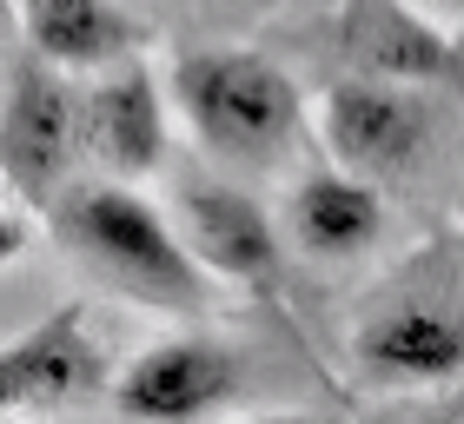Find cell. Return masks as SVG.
<instances>
[{
  "label": "cell",
  "mask_w": 464,
  "mask_h": 424,
  "mask_svg": "<svg viewBox=\"0 0 464 424\" xmlns=\"http://www.w3.org/2000/svg\"><path fill=\"white\" fill-rule=\"evenodd\" d=\"M179 246L193 252V265H213L219 279H239V285H266L279 272V232L232 186H186Z\"/></svg>",
  "instance_id": "cell-4"
},
{
  "label": "cell",
  "mask_w": 464,
  "mask_h": 424,
  "mask_svg": "<svg viewBox=\"0 0 464 424\" xmlns=\"http://www.w3.org/2000/svg\"><path fill=\"white\" fill-rule=\"evenodd\" d=\"M100 371V352L80 332V312H53L40 332L14 338L0 352V411H27V405H60V398L87 391Z\"/></svg>",
  "instance_id": "cell-8"
},
{
  "label": "cell",
  "mask_w": 464,
  "mask_h": 424,
  "mask_svg": "<svg viewBox=\"0 0 464 424\" xmlns=\"http://www.w3.org/2000/svg\"><path fill=\"white\" fill-rule=\"evenodd\" d=\"M87 126H93V146L120 166V173H146V166H160V153H166L160 87L140 67L133 73H113L107 87H93Z\"/></svg>",
  "instance_id": "cell-10"
},
{
  "label": "cell",
  "mask_w": 464,
  "mask_h": 424,
  "mask_svg": "<svg viewBox=\"0 0 464 424\" xmlns=\"http://www.w3.org/2000/svg\"><path fill=\"white\" fill-rule=\"evenodd\" d=\"M292 232L319 259H352L378 239V193L358 173H319L292 193Z\"/></svg>",
  "instance_id": "cell-9"
},
{
  "label": "cell",
  "mask_w": 464,
  "mask_h": 424,
  "mask_svg": "<svg viewBox=\"0 0 464 424\" xmlns=\"http://www.w3.org/2000/svg\"><path fill=\"white\" fill-rule=\"evenodd\" d=\"M365 365L425 385V378H451L464 365V338L445 312H392L365 332Z\"/></svg>",
  "instance_id": "cell-12"
},
{
  "label": "cell",
  "mask_w": 464,
  "mask_h": 424,
  "mask_svg": "<svg viewBox=\"0 0 464 424\" xmlns=\"http://www.w3.org/2000/svg\"><path fill=\"white\" fill-rule=\"evenodd\" d=\"M173 93L193 120V133L219 159H272L299 126V87L272 60L239 53V47L179 60Z\"/></svg>",
  "instance_id": "cell-1"
},
{
  "label": "cell",
  "mask_w": 464,
  "mask_h": 424,
  "mask_svg": "<svg viewBox=\"0 0 464 424\" xmlns=\"http://www.w3.org/2000/svg\"><path fill=\"white\" fill-rule=\"evenodd\" d=\"M60 239L73 252H87L107 279H120L126 292H140V299L186 305L199 292V265H193V252L179 246V232L140 193H126V186H80V193H67V206H60Z\"/></svg>",
  "instance_id": "cell-2"
},
{
  "label": "cell",
  "mask_w": 464,
  "mask_h": 424,
  "mask_svg": "<svg viewBox=\"0 0 464 424\" xmlns=\"http://www.w3.org/2000/svg\"><path fill=\"white\" fill-rule=\"evenodd\" d=\"M345 53L372 80H405V87L451 80V40L398 0H345Z\"/></svg>",
  "instance_id": "cell-7"
},
{
  "label": "cell",
  "mask_w": 464,
  "mask_h": 424,
  "mask_svg": "<svg viewBox=\"0 0 464 424\" xmlns=\"http://www.w3.org/2000/svg\"><path fill=\"white\" fill-rule=\"evenodd\" d=\"M73 133H80V113H73V93L60 87L53 67H14L7 80V106H0V159L20 186H53L60 166L73 153Z\"/></svg>",
  "instance_id": "cell-6"
},
{
  "label": "cell",
  "mask_w": 464,
  "mask_h": 424,
  "mask_svg": "<svg viewBox=\"0 0 464 424\" xmlns=\"http://www.w3.org/2000/svg\"><path fill=\"white\" fill-rule=\"evenodd\" d=\"M325 146L358 179L405 173L431 146V106L405 80H345L325 93Z\"/></svg>",
  "instance_id": "cell-3"
},
{
  "label": "cell",
  "mask_w": 464,
  "mask_h": 424,
  "mask_svg": "<svg viewBox=\"0 0 464 424\" xmlns=\"http://www.w3.org/2000/svg\"><path fill=\"white\" fill-rule=\"evenodd\" d=\"M20 246H27V232H20V219H14V212H0V265H7Z\"/></svg>",
  "instance_id": "cell-13"
},
{
  "label": "cell",
  "mask_w": 464,
  "mask_h": 424,
  "mask_svg": "<svg viewBox=\"0 0 464 424\" xmlns=\"http://www.w3.org/2000/svg\"><path fill=\"white\" fill-rule=\"evenodd\" d=\"M232 398V358L206 338H166L120 371L113 405L126 418H199Z\"/></svg>",
  "instance_id": "cell-5"
},
{
  "label": "cell",
  "mask_w": 464,
  "mask_h": 424,
  "mask_svg": "<svg viewBox=\"0 0 464 424\" xmlns=\"http://www.w3.org/2000/svg\"><path fill=\"white\" fill-rule=\"evenodd\" d=\"M34 47L60 60V67H100L133 47V20L113 0H20Z\"/></svg>",
  "instance_id": "cell-11"
}]
</instances>
